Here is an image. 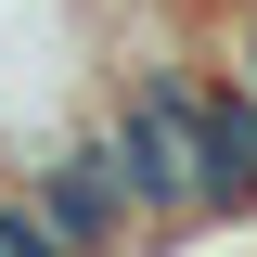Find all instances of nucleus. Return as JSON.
I'll return each instance as SVG.
<instances>
[{"label":"nucleus","mask_w":257,"mask_h":257,"mask_svg":"<svg viewBox=\"0 0 257 257\" xmlns=\"http://www.w3.org/2000/svg\"><path fill=\"white\" fill-rule=\"evenodd\" d=\"M193 77H206V52H193V64H142V77H103V90H90V128H103V155H116V193H128V219H142V244L206 231Z\"/></svg>","instance_id":"f257e3e1"},{"label":"nucleus","mask_w":257,"mask_h":257,"mask_svg":"<svg viewBox=\"0 0 257 257\" xmlns=\"http://www.w3.org/2000/svg\"><path fill=\"white\" fill-rule=\"evenodd\" d=\"M193 155H206V231L257 219V77H231L219 52L193 77Z\"/></svg>","instance_id":"f03ea898"},{"label":"nucleus","mask_w":257,"mask_h":257,"mask_svg":"<svg viewBox=\"0 0 257 257\" xmlns=\"http://www.w3.org/2000/svg\"><path fill=\"white\" fill-rule=\"evenodd\" d=\"M219 64L257 77V0H219Z\"/></svg>","instance_id":"7ed1b4c3"}]
</instances>
